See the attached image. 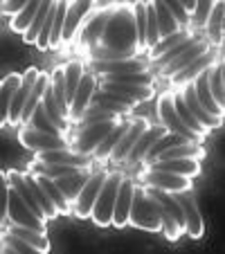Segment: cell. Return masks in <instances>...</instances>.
Listing matches in <instances>:
<instances>
[{
  "label": "cell",
  "instance_id": "obj_1",
  "mask_svg": "<svg viewBox=\"0 0 225 254\" xmlns=\"http://www.w3.org/2000/svg\"><path fill=\"white\" fill-rule=\"evenodd\" d=\"M99 48L113 50V52H129L138 54V41H135V20L131 5H115L108 23L104 27V34L99 39ZM95 48V45H92ZM140 57V54H138Z\"/></svg>",
  "mask_w": 225,
  "mask_h": 254
},
{
  "label": "cell",
  "instance_id": "obj_2",
  "mask_svg": "<svg viewBox=\"0 0 225 254\" xmlns=\"http://www.w3.org/2000/svg\"><path fill=\"white\" fill-rule=\"evenodd\" d=\"M129 225L144 232L160 234V227H162L160 207L153 198L149 196L144 185H135L133 189V200H131V209H129Z\"/></svg>",
  "mask_w": 225,
  "mask_h": 254
},
{
  "label": "cell",
  "instance_id": "obj_3",
  "mask_svg": "<svg viewBox=\"0 0 225 254\" xmlns=\"http://www.w3.org/2000/svg\"><path fill=\"white\" fill-rule=\"evenodd\" d=\"M122 183V173L120 171H110L106 173L104 185H101L97 200L92 205L90 218L97 223L99 227H108L110 218H113V207H115V196H117V187Z\"/></svg>",
  "mask_w": 225,
  "mask_h": 254
},
{
  "label": "cell",
  "instance_id": "obj_4",
  "mask_svg": "<svg viewBox=\"0 0 225 254\" xmlns=\"http://www.w3.org/2000/svg\"><path fill=\"white\" fill-rule=\"evenodd\" d=\"M120 120H122V117H115V120H106V122H99V124L77 128L75 133H72V139L68 142V144H70V149L75 151V153H79V155L90 158L92 151H95V146L106 137V135H108V130L113 128V126H115Z\"/></svg>",
  "mask_w": 225,
  "mask_h": 254
},
{
  "label": "cell",
  "instance_id": "obj_5",
  "mask_svg": "<svg viewBox=\"0 0 225 254\" xmlns=\"http://www.w3.org/2000/svg\"><path fill=\"white\" fill-rule=\"evenodd\" d=\"M140 180H142L147 187H155L167 193H182V191H192L194 189L192 178L169 173V171H160V169H149V167H142Z\"/></svg>",
  "mask_w": 225,
  "mask_h": 254
},
{
  "label": "cell",
  "instance_id": "obj_6",
  "mask_svg": "<svg viewBox=\"0 0 225 254\" xmlns=\"http://www.w3.org/2000/svg\"><path fill=\"white\" fill-rule=\"evenodd\" d=\"M155 115H158V124H162L167 130L182 135V137L189 139V142L203 144V139L187 128V126L180 122V117L176 115V108H173V101H171V92H160L158 95V101H155Z\"/></svg>",
  "mask_w": 225,
  "mask_h": 254
},
{
  "label": "cell",
  "instance_id": "obj_7",
  "mask_svg": "<svg viewBox=\"0 0 225 254\" xmlns=\"http://www.w3.org/2000/svg\"><path fill=\"white\" fill-rule=\"evenodd\" d=\"M106 171H90L86 185L81 187V191L77 193V198L70 202V214L75 218H90L92 205L97 200V193H99L101 185H104Z\"/></svg>",
  "mask_w": 225,
  "mask_h": 254
},
{
  "label": "cell",
  "instance_id": "obj_8",
  "mask_svg": "<svg viewBox=\"0 0 225 254\" xmlns=\"http://www.w3.org/2000/svg\"><path fill=\"white\" fill-rule=\"evenodd\" d=\"M7 223L32 227V230H36V232H48V223L32 214V209L25 205L23 198L18 196V191H16L14 187H9V196H7Z\"/></svg>",
  "mask_w": 225,
  "mask_h": 254
},
{
  "label": "cell",
  "instance_id": "obj_9",
  "mask_svg": "<svg viewBox=\"0 0 225 254\" xmlns=\"http://www.w3.org/2000/svg\"><path fill=\"white\" fill-rule=\"evenodd\" d=\"M18 142L32 153L39 151H50V149H68V137H59V135H50L43 130H36L32 126H18Z\"/></svg>",
  "mask_w": 225,
  "mask_h": 254
},
{
  "label": "cell",
  "instance_id": "obj_10",
  "mask_svg": "<svg viewBox=\"0 0 225 254\" xmlns=\"http://www.w3.org/2000/svg\"><path fill=\"white\" fill-rule=\"evenodd\" d=\"M113 9H115V5L106 7V9H99V11H95V14L90 11V14L83 18V23L79 25L77 34H75V36H79V45H81L83 50H88V48L99 43L101 34H104V27H106V23H108L110 14H113Z\"/></svg>",
  "mask_w": 225,
  "mask_h": 254
},
{
  "label": "cell",
  "instance_id": "obj_11",
  "mask_svg": "<svg viewBox=\"0 0 225 254\" xmlns=\"http://www.w3.org/2000/svg\"><path fill=\"white\" fill-rule=\"evenodd\" d=\"M221 59H223L221 57V48H216L214 45V48H210L207 52H203L201 57L194 59L189 65H185L180 72H176L173 77H169L167 81L171 83L173 88H180V86H185V83H192L198 74H203L205 70H210V67L214 65L216 61H221Z\"/></svg>",
  "mask_w": 225,
  "mask_h": 254
},
{
  "label": "cell",
  "instance_id": "obj_12",
  "mask_svg": "<svg viewBox=\"0 0 225 254\" xmlns=\"http://www.w3.org/2000/svg\"><path fill=\"white\" fill-rule=\"evenodd\" d=\"M95 88H97V74L92 70H83V77H81V81H79L77 90H75V97H72L70 104H68V122H70V124H75V122L83 115V111H86L88 104H90V97H92V92H95Z\"/></svg>",
  "mask_w": 225,
  "mask_h": 254
},
{
  "label": "cell",
  "instance_id": "obj_13",
  "mask_svg": "<svg viewBox=\"0 0 225 254\" xmlns=\"http://www.w3.org/2000/svg\"><path fill=\"white\" fill-rule=\"evenodd\" d=\"M95 7H97V0H68V11H66L63 32H61V45H68L75 39L79 25L83 23V18H86Z\"/></svg>",
  "mask_w": 225,
  "mask_h": 254
},
{
  "label": "cell",
  "instance_id": "obj_14",
  "mask_svg": "<svg viewBox=\"0 0 225 254\" xmlns=\"http://www.w3.org/2000/svg\"><path fill=\"white\" fill-rule=\"evenodd\" d=\"M149 122L144 120V117H135V120L129 122V126H126L124 135L120 137V142L115 144V149L110 151L108 160H106V164H124L126 162V155H129V151L133 149L135 139L140 137V135L147 130Z\"/></svg>",
  "mask_w": 225,
  "mask_h": 254
},
{
  "label": "cell",
  "instance_id": "obj_15",
  "mask_svg": "<svg viewBox=\"0 0 225 254\" xmlns=\"http://www.w3.org/2000/svg\"><path fill=\"white\" fill-rule=\"evenodd\" d=\"M176 200L180 202L182 207V216H185V234L192 236V239H203L205 234V221L201 216V209H198V202L194 200L192 191H182V193H173Z\"/></svg>",
  "mask_w": 225,
  "mask_h": 254
},
{
  "label": "cell",
  "instance_id": "obj_16",
  "mask_svg": "<svg viewBox=\"0 0 225 254\" xmlns=\"http://www.w3.org/2000/svg\"><path fill=\"white\" fill-rule=\"evenodd\" d=\"M178 92H180L182 101H185L187 111H189L194 117H196L198 124H201L203 128L212 130V128H221V126H223V117H214V115H210V113L203 108V104L198 101L196 90H194L192 83H185V86H180V90H178Z\"/></svg>",
  "mask_w": 225,
  "mask_h": 254
},
{
  "label": "cell",
  "instance_id": "obj_17",
  "mask_svg": "<svg viewBox=\"0 0 225 254\" xmlns=\"http://www.w3.org/2000/svg\"><path fill=\"white\" fill-rule=\"evenodd\" d=\"M36 77H39V67H27V70L23 72V81H20V86L16 88L14 97H11L9 115H7V126H18L23 106H25V101H27V95H29V90H32Z\"/></svg>",
  "mask_w": 225,
  "mask_h": 254
},
{
  "label": "cell",
  "instance_id": "obj_18",
  "mask_svg": "<svg viewBox=\"0 0 225 254\" xmlns=\"http://www.w3.org/2000/svg\"><path fill=\"white\" fill-rule=\"evenodd\" d=\"M133 189H135L133 180L122 178L115 196V207H113V218H110V225L120 227V230L129 225V209H131V200H133Z\"/></svg>",
  "mask_w": 225,
  "mask_h": 254
},
{
  "label": "cell",
  "instance_id": "obj_19",
  "mask_svg": "<svg viewBox=\"0 0 225 254\" xmlns=\"http://www.w3.org/2000/svg\"><path fill=\"white\" fill-rule=\"evenodd\" d=\"M142 167L149 169H160V171L178 173L185 178H196L201 173V160L196 158H173V160H151V162H142Z\"/></svg>",
  "mask_w": 225,
  "mask_h": 254
},
{
  "label": "cell",
  "instance_id": "obj_20",
  "mask_svg": "<svg viewBox=\"0 0 225 254\" xmlns=\"http://www.w3.org/2000/svg\"><path fill=\"white\" fill-rule=\"evenodd\" d=\"M210 48H214V45L210 43V39H207V36H201V39H198L196 43L192 45V48H187L185 52L180 54V57H176V59H173V61H169L164 67H160V70H158V72H160V77H162V79L173 77L176 72H180L182 67H185V65H189V63H192L194 59H196V57H201V54H203V52H207V50H210Z\"/></svg>",
  "mask_w": 225,
  "mask_h": 254
},
{
  "label": "cell",
  "instance_id": "obj_21",
  "mask_svg": "<svg viewBox=\"0 0 225 254\" xmlns=\"http://www.w3.org/2000/svg\"><path fill=\"white\" fill-rule=\"evenodd\" d=\"M167 133V128H164L162 124H149L147 126V130H144L142 135H140L138 139H135V144H133V149L129 151V155H126V162L124 164H142V160H144V155H147V151L151 149V144L155 142V139L160 137V135H164Z\"/></svg>",
  "mask_w": 225,
  "mask_h": 254
},
{
  "label": "cell",
  "instance_id": "obj_22",
  "mask_svg": "<svg viewBox=\"0 0 225 254\" xmlns=\"http://www.w3.org/2000/svg\"><path fill=\"white\" fill-rule=\"evenodd\" d=\"M97 88L106 92H120V95H126L131 99H135L138 104H144V101L153 99L155 95V86H131V83H113V81H104V79H97Z\"/></svg>",
  "mask_w": 225,
  "mask_h": 254
},
{
  "label": "cell",
  "instance_id": "obj_23",
  "mask_svg": "<svg viewBox=\"0 0 225 254\" xmlns=\"http://www.w3.org/2000/svg\"><path fill=\"white\" fill-rule=\"evenodd\" d=\"M20 81H23V74H18V72H11V74H7L5 79H0V128L7 126L11 97H14L16 88L20 86Z\"/></svg>",
  "mask_w": 225,
  "mask_h": 254
},
{
  "label": "cell",
  "instance_id": "obj_24",
  "mask_svg": "<svg viewBox=\"0 0 225 254\" xmlns=\"http://www.w3.org/2000/svg\"><path fill=\"white\" fill-rule=\"evenodd\" d=\"M7 232L18 239H23L27 245H32L34 252H50V239L48 232H36L32 227H23V225H14V223H7Z\"/></svg>",
  "mask_w": 225,
  "mask_h": 254
},
{
  "label": "cell",
  "instance_id": "obj_25",
  "mask_svg": "<svg viewBox=\"0 0 225 254\" xmlns=\"http://www.w3.org/2000/svg\"><path fill=\"white\" fill-rule=\"evenodd\" d=\"M48 83H50V72H41L39 70V77H36V81H34L32 90H29V95H27V101H25V106H23L18 126L27 124V120L32 117L34 108L41 104V99H43V92H45V88H48Z\"/></svg>",
  "mask_w": 225,
  "mask_h": 254
},
{
  "label": "cell",
  "instance_id": "obj_26",
  "mask_svg": "<svg viewBox=\"0 0 225 254\" xmlns=\"http://www.w3.org/2000/svg\"><path fill=\"white\" fill-rule=\"evenodd\" d=\"M90 171H92V169L86 167V169H81V171L72 173V176H63V178H57V180H54V183H57V187H59V191L63 193V198H66L68 202H72L75 198H77V193L81 191V187L86 185Z\"/></svg>",
  "mask_w": 225,
  "mask_h": 254
},
{
  "label": "cell",
  "instance_id": "obj_27",
  "mask_svg": "<svg viewBox=\"0 0 225 254\" xmlns=\"http://www.w3.org/2000/svg\"><path fill=\"white\" fill-rule=\"evenodd\" d=\"M126 126H129V122H124V120H120V122H117V124L108 130V135H106V137L101 139V142L95 146V151H92L90 160H97V162H104V164H106V160H108L110 151L115 149V144L120 142V137H122V135H124Z\"/></svg>",
  "mask_w": 225,
  "mask_h": 254
},
{
  "label": "cell",
  "instance_id": "obj_28",
  "mask_svg": "<svg viewBox=\"0 0 225 254\" xmlns=\"http://www.w3.org/2000/svg\"><path fill=\"white\" fill-rule=\"evenodd\" d=\"M205 32H207V39H210L212 45H216V48L223 45V0H216L214 2L210 16H207Z\"/></svg>",
  "mask_w": 225,
  "mask_h": 254
},
{
  "label": "cell",
  "instance_id": "obj_29",
  "mask_svg": "<svg viewBox=\"0 0 225 254\" xmlns=\"http://www.w3.org/2000/svg\"><path fill=\"white\" fill-rule=\"evenodd\" d=\"M23 176H25V183H27V187H29V191L34 193V198H36V202H39V207L43 209V214H45V221H54V218H59V211H57V207H54V202L50 200L48 196H45V191L41 189V185L36 183V176L34 173H29V171H23Z\"/></svg>",
  "mask_w": 225,
  "mask_h": 254
},
{
  "label": "cell",
  "instance_id": "obj_30",
  "mask_svg": "<svg viewBox=\"0 0 225 254\" xmlns=\"http://www.w3.org/2000/svg\"><path fill=\"white\" fill-rule=\"evenodd\" d=\"M192 86H194V90H196V97H198V101L203 104V108H205L210 115H214V117H223V108H221V106L214 101L210 88H207V70L194 79Z\"/></svg>",
  "mask_w": 225,
  "mask_h": 254
},
{
  "label": "cell",
  "instance_id": "obj_31",
  "mask_svg": "<svg viewBox=\"0 0 225 254\" xmlns=\"http://www.w3.org/2000/svg\"><path fill=\"white\" fill-rule=\"evenodd\" d=\"M32 173V171H29ZM36 176V183L41 185V189L45 191V196L50 198V200L54 202V207H57V211H59V216H68L70 214V202L63 198V193L59 191V187H57V183H54L52 178H48V176H41V173H34Z\"/></svg>",
  "mask_w": 225,
  "mask_h": 254
},
{
  "label": "cell",
  "instance_id": "obj_32",
  "mask_svg": "<svg viewBox=\"0 0 225 254\" xmlns=\"http://www.w3.org/2000/svg\"><path fill=\"white\" fill-rule=\"evenodd\" d=\"M171 101H173V108H176V115L180 117V122L187 126V128L192 130V133H196L201 139H205L207 135H210V130L207 128H203L201 124H198V120L192 115V113L187 111V106H185V101H182V97H180V92H171Z\"/></svg>",
  "mask_w": 225,
  "mask_h": 254
},
{
  "label": "cell",
  "instance_id": "obj_33",
  "mask_svg": "<svg viewBox=\"0 0 225 254\" xmlns=\"http://www.w3.org/2000/svg\"><path fill=\"white\" fill-rule=\"evenodd\" d=\"M131 11H133L135 20V41H138V54L147 52V5L144 0L131 2Z\"/></svg>",
  "mask_w": 225,
  "mask_h": 254
},
{
  "label": "cell",
  "instance_id": "obj_34",
  "mask_svg": "<svg viewBox=\"0 0 225 254\" xmlns=\"http://www.w3.org/2000/svg\"><path fill=\"white\" fill-rule=\"evenodd\" d=\"M83 63L79 59H72V61L63 63V81H66V101L70 104V99L75 97V90H77L79 81L83 77Z\"/></svg>",
  "mask_w": 225,
  "mask_h": 254
},
{
  "label": "cell",
  "instance_id": "obj_35",
  "mask_svg": "<svg viewBox=\"0 0 225 254\" xmlns=\"http://www.w3.org/2000/svg\"><path fill=\"white\" fill-rule=\"evenodd\" d=\"M97 79L104 81H113V83H131V86H155V77L153 72L142 70V72H122V74H101Z\"/></svg>",
  "mask_w": 225,
  "mask_h": 254
},
{
  "label": "cell",
  "instance_id": "obj_36",
  "mask_svg": "<svg viewBox=\"0 0 225 254\" xmlns=\"http://www.w3.org/2000/svg\"><path fill=\"white\" fill-rule=\"evenodd\" d=\"M151 5H153V9H155V18H158L160 39H162V36H169V34H173V32H178V29H182V27H180V23L176 20V16H173L171 11H169L167 7H164L162 0H151Z\"/></svg>",
  "mask_w": 225,
  "mask_h": 254
},
{
  "label": "cell",
  "instance_id": "obj_37",
  "mask_svg": "<svg viewBox=\"0 0 225 254\" xmlns=\"http://www.w3.org/2000/svg\"><path fill=\"white\" fill-rule=\"evenodd\" d=\"M182 142H189V139H185L182 135H178V133H171V130H167V133L160 135V137L155 139L153 144H151V149L147 151V155H144L142 162H151V160L160 158V155H162L167 149H171V146H176V144H182Z\"/></svg>",
  "mask_w": 225,
  "mask_h": 254
},
{
  "label": "cell",
  "instance_id": "obj_38",
  "mask_svg": "<svg viewBox=\"0 0 225 254\" xmlns=\"http://www.w3.org/2000/svg\"><path fill=\"white\" fill-rule=\"evenodd\" d=\"M223 59L221 61H216L214 65L207 70V88H210L212 97H214V101L223 108V99H225V88H223Z\"/></svg>",
  "mask_w": 225,
  "mask_h": 254
},
{
  "label": "cell",
  "instance_id": "obj_39",
  "mask_svg": "<svg viewBox=\"0 0 225 254\" xmlns=\"http://www.w3.org/2000/svg\"><path fill=\"white\" fill-rule=\"evenodd\" d=\"M198 39H201V34L192 32V34H189V36H185V39H182L180 43H176V45H173V48H169L164 54H160V57L155 59V61H151V65H153L155 70H160V67H164L169 61H173V59H176V57H180V54L185 52L187 48H192V45L196 43Z\"/></svg>",
  "mask_w": 225,
  "mask_h": 254
},
{
  "label": "cell",
  "instance_id": "obj_40",
  "mask_svg": "<svg viewBox=\"0 0 225 254\" xmlns=\"http://www.w3.org/2000/svg\"><path fill=\"white\" fill-rule=\"evenodd\" d=\"M39 7H41V0H27V2H25V7H23V9H20L18 14H14V16H11V20H9V27L14 29V32L23 34L25 29H27V25L32 23L34 14L39 11Z\"/></svg>",
  "mask_w": 225,
  "mask_h": 254
},
{
  "label": "cell",
  "instance_id": "obj_41",
  "mask_svg": "<svg viewBox=\"0 0 225 254\" xmlns=\"http://www.w3.org/2000/svg\"><path fill=\"white\" fill-rule=\"evenodd\" d=\"M52 2H54V0H41L39 11L34 14V18H32V23L27 25V29H25L23 34H20L25 43H34V41H36V36H39L41 27H43V20H45V16H48L50 7H52Z\"/></svg>",
  "mask_w": 225,
  "mask_h": 254
},
{
  "label": "cell",
  "instance_id": "obj_42",
  "mask_svg": "<svg viewBox=\"0 0 225 254\" xmlns=\"http://www.w3.org/2000/svg\"><path fill=\"white\" fill-rule=\"evenodd\" d=\"M23 126H32V128H36V130H43V133H50V135H59V137H68V133H63L61 128H57V126L52 124V122L48 120V115H45V111H43V106H36L34 108V113H32V117L27 120V124H23Z\"/></svg>",
  "mask_w": 225,
  "mask_h": 254
},
{
  "label": "cell",
  "instance_id": "obj_43",
  "mask_svg": "<svg viewBox=\"0 0 225 254\" xmlns=\"http://www.w3.org/2000/svg\"><path fill=\"white\" fill-rule=\"evenodd\" d=\"M66 11H68V0H57V9H54V18H52V32H50V48L48 50L61 48V32H63Z\"/></svg>",
  "mask_w": 225,
  "mask_h": 254
},
{
  "label": "cell",
  "instance_id": "obj_44",
  "mask_svg": "<svg viewBox=\"0 0 225 254\" xmlns=\"http://www.w3.org/2000/svg\"><path fill=\"white\" fill-rule=\"evenodd\" d=\"M216 0H194V9L192 14H189V27H192V32H201V29H205V23H207V16H210L212 7H214Z\"/></svg>",
  "mask_w": 225,
  "mask_h": 254
},
{
  "label": "cell",
  "instance_id": "obj_45",
  "mask_svg": "<svg viewBox=\"0 0 225 254\" xmlns=\"http://www.w3.org/2000/svg\"><path fill=\"white\" fill-rule=\"evenodd\" d=\"M189 34H192V32H185V29H178V32L169 34V36H162V39H160L158 43H155L153 48H151V50H149V52H147L149 63H151V61H155V59H158L160 54H164L169 48H173V45H176V43H180V41L185 39V36H189Z\"/></svg>",
  "mask_w": 225,
  "mask_h": 254
},
{
  "label": "cell",
  "instance_id": "obj_46",
  "mask_svg": "<svg viewBox=\"0 0 225 254\" xmlns=\"http://www.w3.org/2000/svg\"><path fill=\"white\" fill-rule=\"evenodd\" d=\"M144 5H147V52H149L160 41V29H158V18H155V9L151 5V0H144Z\"/></svg>",
  "mask_w": 225,
  "mask_h": 254
},
{
  "label": "cell",
  "instance_id": "obj_47",
  "mask_svg": "<svg viewBox=\"0 0 225 254\" xmlns=\"http://www.w3.org/2000/svg\"><path fill=\"white\" fill-rule=\"evenodd\" d=\"M0 245H2V250L5 252H20V254H34V248L32 245H27L23 239H18V236L9 234V232H2L0 234Z\"/></svg>",
  "mask_w": 225,
  "mask_h": 254
},
{
  "label": "cell",
  "instance_id": "obj_48",
  "mask_svg": "<svg viewBox=\"0 0 225 254\" xmlns=\"http://www.w3.org/2000/svg\"><path fill=\"white\" fill-rule=\"evenodd\" d=\"M7 196H9L7 171H0V225H5L7 223Z\"/></svg>",
  "mask_w": 225,
  "mask_h": 254
},
{
  "label": "cell",
  "instance_id": "obj_49",
  "mask_svg": "<svg viewBox=\"0 0 225 254\" xmlns=\"http://www.w3.org/2000/svg\"><path fill=\"white\" fill-rule=\"evenodd\" d=\"M162 2H164V7H167V9L171 11L173 16H176V20H178L180 25H187V23H189V14H187V9L180 5V0H162Z\"/></svg>",
  "mask_w": 225,
  "mask_h": 254
},
{
  "label": "cell",
  "instance_id": "obj_50",
  "mask_svg": "<svg viewBox=\"0 0 225 254\" xmlns=\"http://www.w3.org/2000/svg\"><path fill=\"white\" fill-rule=\"evenodd\" d=\"M25 2L27 0H2V14H7V16H14V14H18L20 9L25 7Z\"/></svg>",
  "mask_w": 225,
  "mask_h": 254
},
{
  "label": "cell",
  "instance_id": "obj_51",
  "mask_svg": "<svg viewBox=\"0 0 225 254\" xmlns=\"http://www.w3.org/2000/svg\"><path fill=\"white\" fill-rule=\"evenodd\" d=\"M0 2H2V0H0Z\"/></svg>",
  "mask_w": 225,
  "mask_h": 254
}]
</instances>
